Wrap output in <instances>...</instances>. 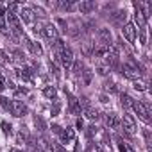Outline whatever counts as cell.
Segmentation results:
<instances>
[{
	"instance_id": "cell-19",
	"label": "cell",
	"mask_w": 152,
	"mask_h": 152,
	"mask_svg": "<svg viewBox=\"0 0 152 152\" xmlns=\"http://www.w3.org/2000/svg\"><path fill=\"white\" fill-rule=\"evenodd\" d=\"M95 150L97 152H111V143H107V141H95Z\"/></svg>"
},
{
	"instance_id": "cell-5",
	"label": "cell",
	"mask_w": 152,
	"mask_h": 152,
	"mask_svg": "<svg viewBox=\"0 0 152 152\" xmlns=\"http://www.w3.org/2000/svg\"><path fill=\"white\" fill-rule=\"evenodd\" d=\"M11 115L13 116H16V118H22V116H25L27 115V106L22 102V100H13L11 102Z\"/></svg>"
},
{
	"instance_id": "cell-11",
	"label": "cell",
	"mask_w": 152,
	"mask_h": 152,
	"mask_svg": "<svg viewBox=\"0 0 152 152\" xmlns=\"http://www.w3.org/2000/svg\"><path fill=\"white\" fill-rule=\"evenodd\" d=\"M34 18H36V15L32 13L31 7H22V11H20V20H23L25 23H34Z\"/></svg>"
},
{
	"instance_id": "cell-29",
	"label": "cell",
	"mask_w": 152,
	"mask_h": 152,
	"mask_svg": "<svg viewBox=\"0 0 152 152\" xmlns=\"http://www.w3.org/2000/svg\"><path fill=\"white\" fill-rule=\"evenodd\" d=\"M59 109H61V102H59L57 99H54V106H52V109H50V115H52V116H57V115H59Z\"/></svg>"
},
{
	"instance_id": "cell-30",
	"label": "cell",
	"mask_w": 152,
	"mask_h": 152,
	"mask_svg": "<svg viewBox=\"0 0 152 152\" xmlns=\"http://www.w3.org/2000/svg\"><path fill=\"white\" fill-rule=\"evenodd\" d=\"M57 6H59L61 9H64V11H72V9H73V2H72V0H66V2L63 0V2H59Z\"/></svg>"
},
{
	"instance_id": "cell-14",
	"label": "cell",
	"mask_w": 152,
	"mask_h": 152,
	"mask_svg": "<svg viewBox=\"0 0 152 152\" xmlns=\"http://www.w3.org/2000/svg\"><path fill=\"white\" fill-rule=\"evenodd\" d=\"M59 138H61V141H63V143H68V141H73V140H75V132H73V129L66 127V129H63V131H61Z\"/></svg>"
},
{
	"instance_id": "cell-34",
	"label": "cell",
	"mask_w": 152,
	"mask_h": 152,
	"mask_svg": "<svg viewBox=\"0 0 152 152\" xmlns=\"http://www.w3.org/2000/svg\"><path fill=\"white\" fill-rule=\"evenodd\" d=\"M2 131H4V134H6V136H9V134L13 132V127H11V124H7V122H2Z\"/></svg>"
},
{
	"instance_id": "cell-28",
	"label": "cell",
	"mask_w": 152,
	"mask_h": 152,
	"mask_svg": "<svg viewBox=\"0 0 152 152\" xmlns=\"http://www.w3.org/2000/svg\"><path fill=\"white\" fill-rule=\"evenodd\" d=\"M11 102H13V100H9L7 97H0V106H2L4 111H9V109H11Z\"/></svg>"
},
{
	"instance_id": "cell-24",
	"label": "cell",
	"mask_w": 152,
	"mask_h": 152,
	"mask_svg": "<svg viewBox=\"0 0 152 152\" xmlns=\"http://www.w3.org/2000/svg\"><path fill=\"white\" fill-rule=\"evenodd\" d=\"M29 48H31V52H32L34 56H41V54H43V48H41V45H39L38 41H32Z\"/></svg>"
},
{
	"instance_id": "cell-4",
	"label": "cell",
	"mask_w": 152,
	"mask_h": 152,
	"mask_svg": "<svg viewBox=\"0 0 152 152\" xmlns=\"http://www.w3.org/2000/svg\"><path fill=\"white\" fill-rule=\"evenodd\" d=\"M41 34H43V38H45L47 41H50V45H52L56 39H59V32H57V27H56L54 23H47V25H43Z\"/></svg>"
},
{
	"instance_id": "cell-17",
	"label": "cell",
	"mask_w": 152,
	"mask_h": 152,
	"mask_svg": "<svg viewBox=\"0 0 152 152\" xmlns=\"http://www.w3.org/2000/svg\"><path fill=\"white\" fill-rule=\"evenodd\" d=\"M29 138H31L29 129H27L25 125H22V127L18 129V143H27V141H29Z\"/></svg>"
},
{
	"instance_id": "cell-36",
	"label": "cell",
	"mask_w": 152,
	"mask_h": 152,
	"mask_svg": "<svg viewBox=\"0 0 152 152\" xmlns=\"http://www.w3.org/2000/svg\"><path fill=\"white\" fill-rule=\"evenodd\" d=\"M111 68L109 66H106V64H100L99 68H97V72H99V75H107V72H109Z\"/></svg>"
},
{
	"instance_id": "cell-9",
	"label": "cell",
	"mask_w": 152,
	"mask_h": 152,
	"mask_svg": "<svg viewBox=\"0 0 152 152\" xmlns=\"http://www.w3.org/2000/svg\"><path fill=\"white\" fill-rule=\"evenodd\" d=\"M134 7H136V13H134V27L138 25V29H145V23H147V20H145V16H143V13L140 11V7H138V2H134ZM136 29V31H138Z\"/></svg>"
},
{
	"instance_id": "cell-22",
	"label": "cell",
	"mask_w": 152,
	"mask_h": 152,
	"mask_svg": "<svg viewBox=\"0 0 152 152\" xmlns=\"http://www.w3.org/2000/svg\"><path fill=\"white\" fill-rule=\"evenodd\" d=\"M81 79H83V84H86V86L91 83V72H90L88 68H84V70L81 72Z\"/></svg>"
},
{
	"instance_id": "cell-25",
	"label": "cell",
	"mask_w": 152,
	"mask_h": 152,
	"mask_svg": "<svg viewBox=\"0 0 152 152\" xmlns=\"http://www.w3.org/2000/svg\"><path fill=\"white\" fill-rule=\"evenodd\" d=\"M120 102H122L124 107H131V106H132V99H131L127 93H120Z\"/></svg>"
},
{
	"instance_id": "cell-7",
	"label": "cell",
	"mask_w": 152,
	"mask_h": 152,
	"mask_svg": "<svg viewBox=\"0 0 152 152\" xmlns=\"http://www.w3.org/2000/svg\"><path fill=\"white\" fill-rule=\"evenodd\" d=\"M104 124H106V127L116 129V131H120V125H122L120 118H118L115 113H106V115H104Z\"/></svg>"
},
{
	"instance_id": "cell-41",
	"label": "cell",
	"mask_w": 152,
	"mask_h": 152,
	"mask_svg": "<svg viewBox=\"0 0 152 152\" xmlns=\"http://www.w3.org/2000/svg\"><path fill=\"white\" fill-rule=\"evenodd\" d=\"M100 102H104V104H106V102H107V97H106V95H100Z\"/></svg>"
},
{
	"instance_id": "cell-27",
	"label": "cell",
	"mask_w": 152,
	"mask_h": 152,
	"mask_svg": "<svg viewBox=\"0 0 152 152\" xmlns=\"http://www.w3.org/2000/svg\"><path fill=\"white\" fill-rule=\"evenodd\" d=\"M132 88H134L136 91H145V90H147V84H145L143 81L136 79V81H132Z\"/></svg>"
},
{
	"instance_id": "cell-31",
	"label": "cell",
	"mask_w": 152,
	"mask_h": 152,
	"mask_svg": "<svg viewBox=\"0 0 152 152\" xmlns=\"http://www.w3.org/2000/svg\"><path fill=\"white\" fill-rule=\"evenodd\" d=\"M104 90H106V91H111V93L116 91V84H115V81H111V79L106 81V83H104Z\"/></svg>"
},
{
	"instance_id": "cell-38",
	"label": "cell",
	"mask_w": 152,
	"mask_h": 152,
	"mask_svg": "<svg viewBox=\"0 0 152 152\" xmlns=\"http://www.w3.org/2000/svg\"><path fill=\"white\" fill-rule=\"evenodd\" d=\"M61 131H63V127H61V125H57V124H54V125H52V132L61 134Z\"/></svg>"
},
{
	"instance_id": "cell-44",
	"label": "cell",
	"mask_w": 152,
	"mask_h": 152,
	"mask_svg": "<svg viewBox=\"0 0 152 152\" xmlns=\"http://www.w3.org/2000/svg\"><path fill=\"white\" fill-rule=\"evenodd\" d=\"M9 152H23V150H20V148H11Z\"/></svg>"
},
{
	"instance_id": "cell-20",
	"label": "cell",
	"mask_w": 152,
	"mask_h": 152,
	"mask_svg": "<svg viewBox=\"0 0 152 152\" xmlns=\"http://www.w3.org/2000/svg\"><path fill=\"white\" fill-rule=\"evenodd\" d=\"M93 50H95V43H91V41H84L83 43V54L84 56H93Z\"/></svg>"
},
{
	"instance_id": "cell-8",
	"label": "cell",
	"mask_w": 152,
	"mask_h": 152,
	"mask_svg": "<svg viewBox=\"0 0 152 152\" xmlns=\"http://www.w3.org/2000/svg\"><path fill=\"white\" fill-rule=\"evenodd\" d=\"M122 36H124L129 43H134V39H136V27H134L132 23H125L124 29H122Z\"/></svg>"
},
{
	"instance_id": "cell-40",
	"label": "cell",
	"mask_w": 152,
	"mask_h": 152,
	"mask_svg": "<svg viewBox=\"0 0 152 152\" xmlns=\"http://www.w3.org/2000/svg\"><path fill=\"white\" fill-rule=\"evenodd\" d=\"M75 125H77V129H83V127H84V122H83L81 118H77V122H75Z\"/></svg>"
},
{
	"instance_id": "cell-16",
	"label": "cell",
	"mask_w": 152,
	"mask_h": 152,
	"mask_svg": "<svg viewBox=\"0 0 152 152\" xmlns=\"http://www.w3.org/2000/svg\"><path fill=\"white\" fill-rule=\"evenodd\" d=\"M11 61H16V63H20V64H25V54L20 50V48H15V50H11Z\"/></svg>"
},
{
	"instance_id": "cell-2",
	"label": "cell",
	"mask_w": 152,
	"mask_h": 152,
	"mask_svg": "<svg viewBox=\"0 0 152 152\" xmlns=\"http://www.w3.org/2000/svg\"><path fill=\"white\" fill-rule=\"evenodd\" d=\"M136 120H134V116L131 115V113H124V118H122V125H120V129L124 131V132H127V134H132V132H136Z\"/></svg>"
},
{
	"instance_id": "cell-42",
	"label": "cell",
	"mask_w": 152,
	"mask_h": 152,
	"mask_svg": "<svg viewBox=\"0 0 152 152\" xmlns=\"http://www.w3.org/2000/svg\"><path fill=\"white\" fill-rule=\"evenodd\" d=\"M125 152H134V148H132V147H129V143H127V147H125Z\"/></svg>"
},
{
	"instance_id": "cell-43",
	"label": "cell",
	"mask_w": 152,
	"mask_h": 152,
	"mask_svg": "<svg viewBox=\"0 0 152 152\" xmlns=\"http://www.w3.org/2000/svg\"><path fill=\"white\" fill-rule=\"evenodd\" d=\"M75 152H81V143H77V145H75Z\"/></svg>"
},
{
	"instance_id": "cell-10",
	"label": "cell",
	"mask_w": 152,
	"mask_h": 152,
	"mask_svg": "<svg viewBox=\"0 0 152 152\" xmlns=\"http://www.w3.org/2000/svg\"><path fill=\"white\" fill-rule=\"evenodd\" d=\"M99 38H100V45H106V47L113 45V36L109 29H99Z\"/></svg>"
},
{
	"instance_id": "cell-32",
	"label": "cell",
	"mask_w": 152,
	"mask_h": 152,
	"mask_svg": "<svg viewBox=\"0 0 152 152\" xmlns=\"http://www.w3.org/2000/svg\"><path fill=\"white\" fill-rule=\"evenodd\" d=\"M9 63H11V57H7V54H6L4 50H0V64L6 66V64H9Z\"/></svg>"
},
{
	"instance_id": "cell-18",
	"label": "cell",
	"mask_w": 152,
	"mask_h": 152,
	"mask_svg": "<svg viewBox=\"0 0 152 152\" xmlns=\"http://www.w3.org/2000/svg\"><path fill=\"white\" fill-rule=\"evenodd\" d=\"M70 70H72V73H75V75H81V72L84 70V64H83V61H81V59H73V63H72Z\"/></svg>"
},
{
	"instance_id": "cell-1",
	"label": "cell",
	"mask_w": 152,
	"mask_h": 152,
	"mask_svg": "<svg viewBox=\"0 0 152 152\" xmlns=\"http://www.w3.org/2000/svg\"><path fill=\"white\" fill-rule=\"evenodd\" d=\"M122 73L125 75L127 79H131V81H136V79H140V72H138V63H136L134 59H131V61L124 63V64H122Z\"/></svg>"
},
{
	"instance_id": "cell-26",
	"label": "cell",
	"mask_w": 152,
	"mask_h": 152,
	"mask_svg": "<svg viewBox=\"0 0 152 152\" xmlns=\"http://www.w3.org/2000/svg\"><path fill=\"white\" fill-rule=\"evenodd\" d=\"M43 95H45L47 99H56L57 91H56V88H54V86H47V88L43 90Z\"/></svg>"
},
{
	"instance_id": "cell-23",
	"label": "cell",
	"mask_w": 152,
	"mask_h": 152,
	"mask_svg": "<svg viewBox=\"0 0 152 152\" xmlns=\"http://www.w3.org/2000/svg\"><path fill=\"white\" fill-rule=\"evenodd\" d=\"M97 132H99V127L95 125V124H90L88 127H86V136L91 140V138H95L97 136Z\"/></svg>"
},
{
	"instance_id": "cell-6",
	"label": "cell",
	"mask_w": 152,
	"mask_h": 152,
	"mask_svg": "<svg viewBox=\"0 0 152 152\" xmlns=\"http://www.w3.org/2000/svg\"><path fill=\"white\" fill-rule=\"evenodd\" d=\"M132 109H134V113L138 115V118H141L145 124H148L150 122V116L147 115V109H145V106H143V102H138V100H132V106H131Z\"/></svg>"
},
{
	"instance_id": "cell-13",
	"label": "cell",
	"mask_w": 152,
	"mask_h": 152,
	"mask_svg": "<svg viewBox=\"0 0 152 152\" xmlns=\"http://www.w3.org/2000/svg\"><path fill=\"white\" fill-rule=\"evenodd\" d=\"M95 7H97V4L91 2V0H84V2L79 4V11H81L83 15H90L91 11H95Z\"/></svg>"
},
{
	"instance_id": "cell-35",
	"label": "cell",
	"mask_w": 152,
	"mask_h": 152,
	"mask_svg": "<svg viewBox=\"0 0 152 152\" xmlns=\"http://www.w3.org/2000/svg\"><path fill=\"white\" fill-rule=\"evenodd\" d=\"M140 45H147V31L140 29Z\"/></svg>"
},
{
	"instance_id": "cell-3",
	"label": "cell",
	"mask_w": 152,
	"mask_h": 152,
	"mask_svg": "<svg viewBox=\"0 0 152 152\" xmlns=\"http://www.w3.org/2000/svg\"><path fill=\"white\" fill-rule=\"evenodd\" d=\"M57 54V57H59V61H61V64L66 68V70H70V66H72V63H73V52H72V48L70 47H64L61 52H56Z\"/></svg>"
},
{
	"instance_id": "cell-33",
	"label": "cell",
	"mask_w": 152,
	"mask_h": 152,
	"mask_svg": "<svg viewBox=\"0 0 152 152\" xmlns=\"http://www.w3.org/2000/svg\"><path fill=\"white\" fill-rule=\"evenodd\" d=\"M125 16H127L125 11H118V13L113 15V20H115V22H122V20H125Z\"/></svg>"
},
{
	"instance_id": "cell-12",
	"label": "cell",
	"mask_w": 152,
	"mask_h": 152,
	"mask_svg": "<svg viewBox=\"0 0 152 152\" xmlns=\"http://www.w3.org/2000/svg\"><path fill=\"white\" fill-rule=\"evenodd\" d=\"M68 107H70V113H72V115H81V113H83V107L79 106L77 99L72 97V95H68Z\"/></svg>"
},
{
	"instance_id": "cell-21",
	"label": "cell",
	"mask_w": 152,
	"mask_h": 152,
	"mask_svg": "<svg viewBox=\"0 0 152 152\" xmlns=\"http://www.w3.org/2000/svg\"><path fill=\"white\" fill-rule=\"evenodd\" d=\"M34 125H36V129H38V131H41V132L47 129V124H45V120H43L39 115H36V116H34Z\"/></svg>"
},
{
	"instance_id": "cell-15",
	"label": "cell",
	"mask_w": 152,
	"mask_h": 152,
	"mask_svg": "<svg viewBox=\"0 0 152 152\" xmlns=\"http://www.w3.org/2000/svg\"><path fill=\"white\" fill-rule=\"evenodd\" d=\"M83 113H84V115H86V118H88V120H91V122H93V120H99V118H100V113H99V109H95L93 106L86 107V109H84Z\"/></svg>"
},
{
	"instance_id": "cell-37",
	"label": "cell",
	"mask_w": 152,
	"mask_h": 152,
	"mask_svg": "<svg viewBox=\"0 0 152 152\" xmlns=\"http://www.w3.org/2000/svg\"><path fill=\"white\" fill-rule=\"evenodd\" d=\"M32 13H34V15H39V16H45V11H43L41 7H38V6L32 9Z\"/></svg>"
},
{
	"instance_id": "cell-39",
	"label": "cell",
	"mask_w": 152,
	"mask_h": 152,
	"mask_svg": "<svg viewBox=\"0 0 152 152\" xmlns=\"http://www.w3.org/2000/svg\"><path fill=\"white\" fill-rule=\"evenodd\" d=\"M32 31H34V32L38 34V32H41V31H43V25H41V23H34V27H32Z\"/></svg>"
}]
</instances>
